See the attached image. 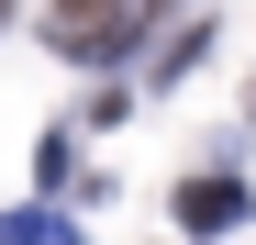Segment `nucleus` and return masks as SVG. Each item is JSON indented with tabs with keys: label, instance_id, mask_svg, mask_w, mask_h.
<instances>
[{
	"label": "nucleus",
	"instance_id": "obj_1",
	"mask_svg": "<svg viewBox=\"0 0 256 245\" xmlns=\"http://www.w3.org/2000/svg\"><path fill=\"white\" fill-rule=\"evenodd\" d=\"M245 212H256L245 178H223V168H212V178H178V223H190V234H234Z\"/></svg>",
	"mask_w": 256,
	"mask_h": 245
},
{
	"label": "nucleus",
	"instance_id": "obj_2",
	"mask_svg": "<svg viewBox=\"0 0 256 245\" xmlns=\"http://www.w3.org/2000/svg\"><path fill=\"white\" fill-rule=\"evenodd\" d=\"M0 245H78V223L56 200H22V212H0Z\"/></svg>",
	"mask_w": 256,
	"mask_h": 245
},
{
	"label": "nucleus",
	"instance_id": "obj_3",
	"mask_svg": "<svg viewBox=\"0 0 256 245\" xmlns=\"http://www.w3.org/2000/svg\"><path fill=\"white\" fill-rule=\"evenodd\" d=\"M0 22H12V0H0Z\"/></svg>",
	"mask_w": 256,
	"mask_h": 245
}]
</instances>
